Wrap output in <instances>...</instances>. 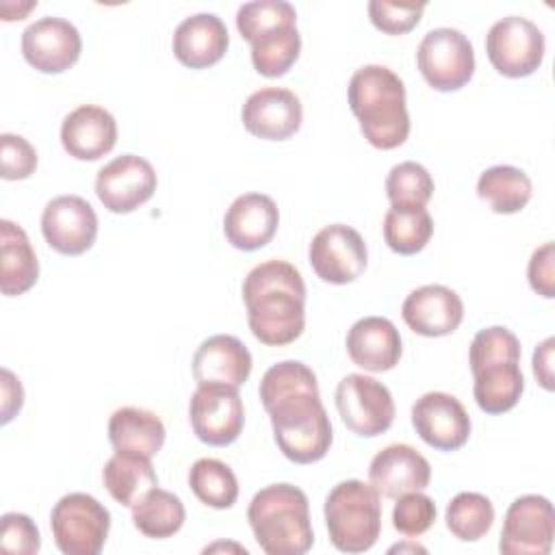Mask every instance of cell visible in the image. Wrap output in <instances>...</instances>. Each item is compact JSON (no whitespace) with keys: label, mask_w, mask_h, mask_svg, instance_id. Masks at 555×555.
<instances>
[{"label":"cell","mask_w":555,"mask_h":555,"mask_svg":"<svg viewBox=\"0 0 555 555\" xmlns=\"http://www.w3.org/2000/svg\"><path fill=\"white\" fill-rule=\"evenodd\" d=\"M260 401L271 418L273 438L284 457L312 464L327 455L334 434L321 403L314 371L299 360H284L264 371Z\"/></svg>","instance_id":"1"},{"label":"cell","mask_w":555,"mask_h":555,"mask_svg":"<svg viewBox=\"0 0 555 555\" xmlns=\"http://www.w3.org/2000/svg\"><path fill=\"white\" fill-rule=\"evenodd\" d=\"M251 334L269 347L295 343L306 325V284L286 260L256 264L243 282Z\"/></svg>","instance_id":"2"},{"label":"cell","mask_w":555,"mask_h":555,"mask_svg":"<svg viewBox=\"0 0 555 555\" xmlns=\"http://www.w3.org/2000/svg\"><path fill=\"white\" fill-rule=\"evenodd\" d=\"M349 108L364 139L377 150H395L410 134L403 80L386 65H364L347 87Z\"/></svg>","instance_id":"3"},{"label":"cell","mask_w":555,"mask_h":555,"mask_svg":"<svg viewBox=\"0 0 555 555\" xmlns=\"http://www.w3.org/2000/svg\"><path fill=\"white\" fill-rule=\"evenodd\" d=\"M468 364L479 410L503 414L520 401L525 377L520 371V343L514 332L503 325L479 330L468 349Z\"/></svg>","instance_id":"4"},{"label":"cell","mask_w":555,"mask_h":555,"mask_svg":"<svg viewBox=\"0 0 555 555\" xmlns=\"http://www.w3.org/2000/svg\"><path fill=\"white\" fill-rule=\"evenodd\" d=\"M247 520L267 555H304L314 544L308 496L293 483L258 490L249 501Z\"/></svg>","instance_id":"5"},{"label":"cell","mask_w":555,"mask_h":555,"mask_svg":"<svg viewBox=\"0 0 555 555\" xmlns=\"http://www.w3.org/2000/svg\"><path fill=\"white\" fill-rule=\"evenodd\" d=\"M332 544L343 553L369 551L382 531L379 492L360 479L336 483L323 505Z\"/></svg>","instance_id":"6"},{"label":"cell","mask_w":555,"mask_h":555,"mask_svg":"<svg viewBox=\"0 0 555 555\" xmlns=\"http://www.w3.org/2000/svg\"><path fill=\"white\" fill-rule=\"evenodd\" d=\"M50 529L63 555H98L108 538L111 512L87 492H69L54 503Z\"/></svg>","instance_id":"7"},{"label":"cell","mask_w":555,"mask_h":555,"mask_svg":"<svg viewBox=\"0 0 555 555\" xmlns=\"http://www.w3.org/2000/svg\"><path fill=\"white\" fill-rule=\"evenodd\" d=\"M416 65L436 91H457L475 74V50L462 30L434 28L418 43Z\"/></svg>","instance_id":"8"},{"label":"cell","mask_w":555,"mask_h":555,"mask_svg":"<svg viewBox=\"0 0 555 555\" xmlns=\"http://www.w3.org/2000/svg\"><path fill=\"white\" fill-rule=\"evenodd\" d=\"M334 401L345 427L362 438L388 431L395 421L390 390L375 377L362 373L345 375L336 386Z\"/></svg>","instance_id":"9"},{"label":"cell","mask_w":555,"mask_h":555,"mask_svg":"<svg viewBox=\"0 0 555 555\" xmlns=\"http://www.w3.org/2000/svg\"><path fill=\"white\" fill-rule=\"evenodd\" d=\"M486 54L501 76L525 78L544 61V35L531 20L507 15L490 26Z\"/></svg>","instance_id":"10"},{"label":"cell","mask_w":555,"mask_h":555,"mask_svg":"<svg viewBox=\"0 0 555 555\" xmlns=\"http://www.w3.org/2000/svg\"><path fill=\"white\" fill-rule=\"evenodd\" d=\"M189 418L197 440L210 447L232 444L245 425V408L238 388L204 384L191 395Z\"/></svg>","instance_id":"11"},{"label":"cell","mask_w":555,"mask_h":555,"mask_svg":"<svg viewBox=\"0 0 555 555\" xmlns=\"http://www.w3.org/2000/svg\"><path fill=\"white\" fill-rule=\"evenodd\" d=\"M308 260L317 278L323 282L349 284L364 273L369 251L358 230L345 223H332L312 236Z\"/></svg>","instance_id":"12"},{"label":"cell","mask_w":555,"mask_h":555,"mask_svg":"<svg viewBox=\"0 0 555 555\" xmlns=\"http://www.w3.org/2000/svg\"><path fill=\"white\" fill-rule=\"evenodd\" d=\"M553 535V503L540 494H525L505 512L499 551L503 555H548Z\"/></svg>","instance_id":"13"},{"label":"cell","mask_w":555,"mask_h":555,"mask_svg":"<svg viewBox=\"0 0 555 555\" xmlns=\"http://www.w3.org/2000/svg\"><path fill=\"white\" fill-rule=\"evenodd\" d=\"M154 167L137 156L121 154L106 163L95 176V195L115 215H126L143 206L156 191Z\"/></svg>","instance_id":"14"},{"label":"cell","mask_w":555,"mask_h":555,"mask_svg":"<svg viewBox=\"0 0 555 555\" xmlns=\"http://www.w3.org/2000/svg\"><path fill=\"white\" fill-rule=\"evenodd\" d=\"M46 243L63 256H80L95 243L98 215L80 195H59L41 212Z\"/></svg>","instance_id":"15"},{"label":"cell","mask_w":555,"mask_h":555,"mask_svg":"<svg viewBox=\"0 0 555 555\" xmlns=\"http://www.w3.org/2000/svg\"><path fill=\"white\" fill-rule=\"evenodd\" d=\"M412 425L429 447L457 451L468 442L470 416L462 401L449 392H425L412 405Z\"/></svg>","instance_id":"16"},{"label":"cell","mask_w":555,"mask_h":555,"mask_svg":"<svg viewBox=\"0 0 555 555\" xmlns=\"http://www.w3.org/2000/svg\"><path fill=\"white\" fill-rule=\"evenodd\" d=\"M82 50L78 28L63 17L35 20L22 33V54L28 65L41 74H61L69 69Z\"/></svg>","instance_id":"17"},{"label":"cell","mask_w":555,"mask_h":555,"mask_svg":"<svg viewBox=\"0 0 555 555\" xmlns=\"http://www.w3.org/2000/svg\"><path fill=\"white\" fill-rule=\"evenodd\" d=\"M241 117L249 134L267 141H286L301 128L304 108L293 91L264 87L245 100Z\"/></svg>","instance_id":"18"},{"label":"cell","mask_w":555,"mask_h":555,"mask_svg":"<svg viewBox=\"0 0 555 555\" xmlns=\"http://www.w3.org/2000/svg\"><path fill=\"white\" fill-rule=\"evenodd\" d=\"M401 317L414 334L438 338L453 334L460 327L464 319V304L453 288L425 284L403 299Z\"/></svg>","instance_id":"19"},{"label":"cell","mask_w":555,"mask_h":555,"mask_svg":"<svg viewBox=\"0 0 555 555\" xmlns=\"http://www.w3.org/2000/svg\"><path fill=\"white\" fill-rule=\"evenodd\" d=\"M280 225V210L264 193L238 195L223 217V232L232 247L256 251L271 243Z\"/></svg>","instance_id":"20"},{"label":"cell","mask_w":555,"mask_h":555,"mask_svg":"<svg viewBox=\"0 0 555 555\" xmlns=\"http://www.w3.org/2000/svg\"><path fill=\"white\" fill-rule=\"evenodd\" d=\"M429 479V462L410 444H388L369 464V483L386 499L425 490Z\"/></svg>","instance_id":"21"},{"label":"cell","mask_w":555,"mask_h":555,"mask_svg":"<svg viewBox=\"0 0 555 555\" xmlns=\"http://www.w3.org/2000/svg\"><path fill=\"white\" fill-rule=\"evenodd\" d=\"M61 143L76 160H98L117 143L115 117L95 104H80L61 124Z\"/></svg>","instance_id":"22"},{"label":"cell","mask_w":555,"mask_h":555,"mask_svg":"<svg viewBox=\"0 0 555 555\" xmlns=\"http://www.w3.org/2000/svg\"><path fill=\"white\" fill-rule=\"evenodd\" d=\"M251 373L249 349L230 334H215L202 340L193 353V377L197 386L219 384L238 388Z\"/></svg>","instance_id":"23"},{"label":"cell","mask_w":555,"mask_h":555,"mask_svg":"<svg viewBox=\"0 0 555 555\" xmlns=\"http://www.w3.org/2000/svg\"><path fill=\"white\" fill-rule=\"evenodd\" d=\"M228 28L215 13H195L184 17L171 39L176 59L191 69H204L223 59L228 52Z\"/></svg>","instance_id":"24"},{"label":"cell","mask_w":555,"mask_h":555,"mask_svg":"<svg viewBox=\"0 0 555 555\" xmlns=\"http://www.w3.org/2000/svg\"><path fill=\"white\" fill-rule=\"evenodd\" d=\"M347 353L353 364L371 373H384L399 364L401 336L386 317H362L347 332Z\"/></svg>","instance_id":"25"},{"label":"cell","mask_w":555,"mask_h":555,"mask_svg":"<svg viewBox=\"0 0 555 555\" xmlns=\"http://www.w3.org/2000/svg\"><path fill=\"white\" fill-rule=\"evenodd\" d=\"M39 278L37 254L17 223L0 221V291L7 297L24 295Z\"/></svg>","instance_id":"26"},{"label":"cell","mask_w":555,"mask_h":555,"mask_svg":"<svg viewBox=\"0 0 555 555\" xmlns=\"http://www.w3.org/2000/svg\"><path fill=\"white\" fill-rule=\"evenodd\" d=\"M165 425L160 416L143 408H119L108 418V440L115 451L154 457L165 444Z\"/></svg>","instance_id":"27"},{"label":"cell","mask_w":555,"mask_h":555,"mask_svg":"<svg viewBox=\"0 0 555 555\" xmlns=\"http://www.w3.org/2000/svg\"><path fill=\"white\" fill-rule=\"evenodd\" d=\"M150 460L152 457L124 451H115V455L108 457L102 470V479L108 494L119 505L132 507L147 490L158 486V477Z\"/></svg>","instance_id":"28"},{"label":"cell","mask_w":555,"mask_h":555,"mask_svg":"<svg viewBox=\"0 0 555 555\" xmlns=\"http://www.w3.org/2000/svg\"><path fill=\"white\" fill-rule=\"evenodd\" d=\"M529 176L512 165L488 167L477 180V195L499 215L520 212L531 199Z\"/></svg>","instance_id":"29"},{"label":"cell","mask_w":555,"mask_h":555,"mask_svg":"<svg viewBox=\"0 0 555 555\" xmlns=\"http://www.w3.org/2000/svg\"><path fill=\"white\" fill-rule=\"evenodd\" d=\"M186 512L178 494L154 486L132 505L134 527L152 540H165L176 535L184 525Z\"/></svg>","instance_id":"30"},{"label":"cell","mask_w":555,"mask_h":555,"mask_svg":"<svg viewBox=\"0 0 555 555\" xmlns=\"http://www.w3.org/2000/svg\"><path fill=\"white\" fill-rule=\"evenodd\" d=\"M191 492L208 507L228 509L238 499V481L234 470L215 457H199L189 470Z\"/></svg>","instance_id":"31"},{"label":"cell","mask_w":555,"mask_h":555,"mask_svg":"<svg viewBox=\"0 0 555 555\" xmlns=\"http://www.w3.org/2000/svg\"><path fill=\"white\" fill-rule=\"evenodd\" d=\"M434 234V219L425 208H390L384 217V241L401 256L425 249Z\"/></svg>","instance_id":"32"},{"label":"cell","mask_w":555,"mask_h":555,"mask_svg":"<svg viewBox=\"0 0 555 555\" xmlns=\"http://www.w3.org/2000/svg\"><path fill=\"white\" fill-rule=\"evenodd\" d=\"M249 46H251L254 69L264 78H280L299 59L301 35L297 26H284L262 35Z\"/></svg>","instance_id":"33"},{"label":"cell","mask_w":555,"mask_h":555,"mask_svg":"<svg viewBox=\"0 0 555 555\" xmlns=\"http://www.w3.org/2000/svg\"><path fill=\"white\" fill-rule=\"evenodd\" d=\"M447 529L462 542L481 540L494 522V505L486 494L460 492L444 512Z\"/></svg>","instance_id":"34"},{"label":"cell","mask_w":555,"mask_h":555,"mask_svg":"<svg viewBox=\"0 0 555 555\" xmlns=\"http://www.w3.org/2000/svg\"><path fill=\"white\" fill-rule=\"evenodd\" d=\"M386 195L392 208H425L434 195V178L421 163L403 160L388 171Z\"/></svg>","instance_id":"35"},{"label":"cell","mask_w":555,"mask_h":555,"mask_svg":"<svg viewBox=\"0 0 555 555\" xmlns=\"http://www.w3.org/2000/svg\"><path fill=\"white\" fill-rule=\"evenodd\" d=\"M284 26H297V11L286 0H254L236 11V28L249 43Z\"/></svg>","instance_id":"36"},{"label":"cell","mask_w":555,"mask_h":555,"mask_svg":"<svg viewBox=\"0 0 555 555\" xmlns=\"http://www.w3.org/2000/svg\"><path fill=\"white\" fill-rule=\"evenodd\" d=\"M436 520V503L431 496L423 494L421 490L405 492L397 496V503L392 507V527L408 535H423Z\"/></svg>","instance_id":"37"},{"label":"cell","mask_w":555,"mask_h":555,"mask_svg":"<svg viewBox=\"0 0 555 555\" xmlns=\"http://www.w3.org/2000/svg\"><path fill=\"white\" fill-rule=\"evenodd\" d=\"M427 2H388V0H371L369 17L371 24L386 35H403L410 33L425 11Z\"/></svg>","instance_id":"38"},{"label":"cell","mask_w":555,"mask_h":555,"mask_svg":"<svg viewBox=\"0 0 555 555\" xmlns=\"http://www.w3.org/2000/svg\"><path fill=\"white\" fill-rule=\"evenodd\" d=\"M41 546L37 525L20 512H7L0 518V548L15 555H35Z\"/></svg>","instance_id":"39"},{"label":"cell","mask_w":555,"mask_h":555,"mask_svg":"<svg viewBox=\"0 0 555 555\" xmlns=\"http://www.w3.org/2000/svg\"><path fill=\"white\" fill-rule=\"evenodd\" d=\"M0 160H2L0 176L4 180H26L37 169L35 147L24 137L13 132L0 134Z\"/></svg>","instance_id":"40"},{"label":"cell","mask_w":555,"mask_h":555,"mask_svg":"<svg viewBox=\"0 0 555 555\" xmlns=\"http://www.w3.org/2000/svg\"><path fill=\"white\" fill-rule=\"evenodd\" d=\"M527 278L538 295L546 299L555 297V245L551 241L533 249L527 267Z\"/></svg>","instance_id":"41"},{"label":"cell","mask_w":555,"mask_h":555,"mask_svg":"<svg viewBox=\"0 0 555 555\" xmlns=\"http://www.w3.org/2000/svg\"><path fill=\"white\" fill-rule=\"evenodd\" d=\"M0 375H2V423L7 425L24 405V388L9 369H2Z\"/></svg>","instance_id":"42"},{"label":"cell","mask_w":555,"mask_h":555,"mask_svg":"<svg viewBox=\"0 0 555 555\" xmlns=\"http://www.w3.org/2000/svg\"><path fill=\"white\" fill-rule=\"evenodd\" d=\"M553 345H555V338L548 336L533 351V375L544 390L555 388V384H553Z\"/></svg>","instance_id":"43"},{"label":"cell","mask_w":555,"mask_h":555,"mask_svg":"<svg viewBox=\"0 0 555 555\" xmlns=\"http://www.w3.org/2000/svg\"><path fill=\"white\" fill-rule=\"evenodd\" d=\"M37 7V2H24L22 7L17 4H11V2H2L0 4V13H2V20L4 22H13V20H24V15L30 11V9H35Z\"/></svg>","instance_id":"44"},{"label":"cell","mask_w":555,"mask_h":555,"mask_svg":"<svg viewBox=\"0 0 555 555\" xmlns=\"http://www.w3.org/2000/svg\"><path fill=\"white\" fill-rule=\"evenodd\" d=\"M217 548H236V551H241L243 555H247V548H245V546H238V544H223V542H217V544H212V546H206L204 553H212V551H217Z\"/></svg>","instance_id":"45"},{"label":"cell","mask_w":555,"mask_h":555,"mask_svg":"<svg viewBox=\"0 0 555 555\" xmlns=\"http://www.w3.org/2000/svg\"><path fill=\"white\" fill-rule=\"evenodd\" d=\"M395 551H421V553H425V548L423 546H418V544H397V546H392L390 548V553H395Z\"/></svg>","instance_id":"46"}]
</instances>
